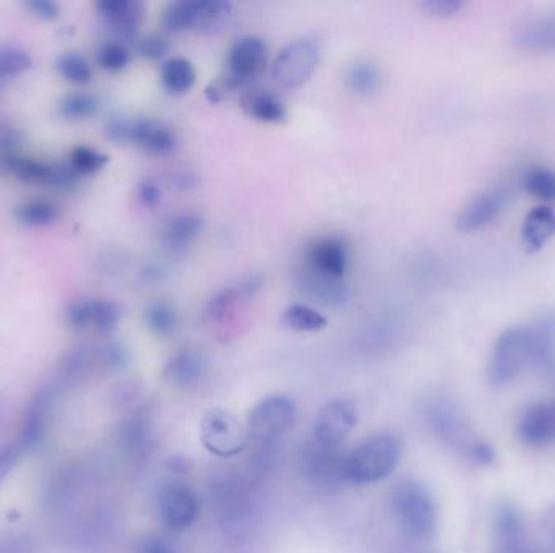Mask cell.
Returning <instances> with one entry per match:
<instances>
[{
    "mask_svg": "<svg viewBox=\"0 0 555 553\" xmlns=\"http://www.w3.org/2000/svg\"><path fill=\"white\" fill-rule=\"evenodd\" d=\"M512 43L528 54H555V13L518 25L513 31Z\"/></svg>",
    "mask_w": 555,
    "mask_h": 553,
    "instance_id": "ffe728a7",
    "label": "cell"
},
{
    "mask_svg": "<svg viewBox=\"0 0 555 553\" xmlns=\"http://www.w3.org/2000/svg\"><path fill=\"white\" fill-rule=\"evenodd\" d=\"M518 437L526 445L543 448L555 442V406L534 403L523 411L518 421Z\"/></svg>",
    "mask_w": 555,
    "mask_h": 553,
    "instance_id": "ac0fdd59",
    "label": "cell"
},
{
    "mask_svg": "<svg viewBox=\"0 0 555 553\" xmlns=\"http://www.w3.org/2000/svg\"><path fill=\"white\" fill-rule=\"evenodd\" d=\"M99 67L106 72H121L130 62L129 49L121 41H109L99 48L96 56Z\"/></svg>",
    "mask_w": 555,
    "mask_h": 553,
    "instance_id": "8d00e7d4",
    "label": "cell"
},
{
    "mask_svg": "<svg viewBox=\"0 0 555 553\" xmlns=\"http://www.w3.org/2000/svg\"><path fill=\"white\" fill-rule=\"evenodd\" d=\"M9 80H4V78H0V91L4 90V86L7 85Z\"/></svg>",
    "mask_w": 555,
    "mask_h": 553,
    "instance_id": "7dc6e473",
    "label": "cell"
},
{
    "mask_svg": "<svg viewBox=\"0 0 555 553\" xmlns=\"http://www.w3.org/2000/svg\"><path fill=\"white\" fill-rule=\"evenodd\" d=\"M345 83L349 91H353L354 95L369 96L374 95L379 90L382 83V73L379 67L369 61L354 62L348 70H346Z\"/></svg>",
    "mask_w": 555,
    "mask_h": 553,
    "instance_id": "83f0119b",
    "label": "cell"
},
{
    "mask_svg": "<svg viewBox=\"0 0 555 553\" xmlns=\"http://www.w3.org/2000/svg\"><path fill=\"white\" fill-rule=\"evenodd\" d=\"M494 536L499 545V553L512 552L525 545V519L517 503L512 500H502L495 506Z\"/></svg>",
    "mask_w": 555,
    "mask_h": 553,
    "instance_id": "44dd1931",
    "label": "cell"
},
{
    "mask_svg": "<svg viewBox=\"0 0 555 553\" xmlns=\"http://www.w3.org/2000/svg\"><path fill=\"white\" fill-rule=\"evenodd\" d=\"M468 458L474 463L481 464V466H489V464L494 463L495 451L489 443L479 440L474 445L473 450L469 451Z\"/></svg>",
    "mask_w": 555,
    "mask_h": 553,
    "instance_id": "ee69618b",
    "label": "cell"
},
{
    "mask_svg": "<svg viewBox=\"0 0 555 553\" xmlns=\"http://www.w3.org/2000/svg\"><path fill=\"white\" fill-rule=\"evenodd\" d=\"M512 200V190L507 185H494L479 193L460 211L457 229L474 232L486 228L487 224L499 218Z\"/></svg>",
    "mask_w": 555,
    "mask_h": 553,
    "instance_id": "8fae6325",
    "label": "cell"
},
{
    "mask_svg": "<svg viewBox=\"0 0 555 553\" xmlns=\"http://www.w3.org/2000/svg\"><path fill=\"white\" fill-rule=\"evenodd\" d=\"M348 263V247L340 237H320L306 252V266L330 278H345Z\"/></svg>",
    "mask_w": 555,
    "mask_h": 553,
    "instance_id": "2e32d148",
    "label": "cell"
},
{
    "mask_svg": "<svg viewBox=\"0 0 555 553\" xmlns=\"http://www.w3.org/2000/svg\"><path fill=\"white\" fill-rule=\"evenodd\" d=\"M539 528H541V534L546 539L547 545L551 547L552 553H555V505L549 506L544 511Z\"/></svg>",
    "mask_w": 555,
    "mask_h": 553,
    "instance_id": "7bdbcfd3",
    "label": "cell"
},
{
    "mask_svg": "<svg viewBox=\"0 0 555 553\" xmlns=\"http://www.w3.org/2000/svg\"><path fill=\"white\" fill-rule=\"evenodd\" d=\"M319 44L309 38L286 44L273 64V78L288 90L301 88L309 82L319 67Z\"/></svg>",
    "mask_w": 555,
    "mask_h": 553,
    "instance_id": "ba28073f",
    "label": "cell"
},
{
    "mask_svg": "<svg viewBox=\"0 0 555 553\" xmlns=\"http://www.w3.org/2000/svg\"><path fill=\"white\" fill-rule=\"evenodd\" d=\"M137 197L138 202L142 203L143 206L153 208L163 200V190H161L160 184L148 179V181H142L138 185Z\"/></svg>",
    "mask_w": 555,
    "mask_h": 553,
    "instance_id": "b9f144b4",
    "label": "cell"
},
{
    "mask_svg": "<svg viewBox=\"0 0 555 553\" xmlns=\"http://www.w3.org/2000/svg\"><path fill=\"white\" fill-rule=\"evenodd\" d=\"M242 109L254 121L280 124L286 119V108L275 93L268 90H250L242 96Z\"/></svg>",
    "mask_w": 555,
    "mask_h": 553,
    "instance_id": "484cf974",
    "label": "cell"
},
{
    "mask_svg": "<svg viewBox=\"0 0 555 553\" xmlns=\"http://www.w3.org/2000/svg\"><path fill=\"white\" fill-rule=\"evenodd\" d=\"M421 7L434 17H453L460 12L463 2L461 0H424Z\"/></svg>",
    "mask_w": 555,
    "mask_h": 553,
    "instance_id": "f35d334b",
    "label": "cell"
},
{
    "mask_svg": "<svg viewBox=\"0 0 555 553\" xmlns=\"http://www.w3.org/2000/svg\"><path fill=\"white\" fill-rule=\"evenodd\" d=\"M358 424V411L345 399H333L320 409L314 427V440L328 446H341Z\"/></svg>",
    "mask_w": 555,
    "mask_h": 553,
    "instance_id": "5bb4252c",
    "label": "cell"
},
{
    "mask_svg": "<svg viewBox=\"0 0 555 553\" xmlns=\"http://www.w3.org/2000/svg\"><path fill=\"white\" fill-rule=\"evenodd\" d=\"M127 443H129L130 448H135V450H142L150 442V427H148L147 421H142V419H137V421L132 422L127 429Z\"/></svg>",
    "mask_w": 555,
    "mask_h": 553,
    "instance_id": "ab89813d",
    "label": "cell"
},
{
    "mask_svg": "<svg viewBox=\"0 0 555 553\" xmlns=\"http://www.w3.org/2000/svg\"><path fill=\"white\" fill-rule=\"evenodd\" d=\"M202 443L213 455L233 458L246 450L250 443L247 424L228 409H211L202 419Z\"/></svg>",
    "mask_w": 555,
    "mask_h": 553,
    "instance_id": "52a82bcc",
    "label": "cell"
},
{
    "mask_svg": "<svg viewBox=\"0 0 555 553\" xmlns=\"http://www.w3.org/2000/svg\"><path fill=\"white\" fill-rule=\"evenodd\" d=\"M281 320L291 330L301 333H315L327 326V318L307 304L289 305L288 309L284 310Z\"/></svg>",
    "mask_w": 555,
    "mask_h": 553,
    "instance_id": "4dcf8cb0",
    "label": "cell"
},
{
    "mask_svg": "<svg viewBox=\"0 0 555 553\" xmlns=\"http://www.w3.org/2000/svg\"><path fill=\"white\" fill-rule=\"evenodd\" d=\"M345 463L346 455L341 446L323 445L314 438L302 453V466L307 476L323 487H333L346 481Z\"/></svg>",
    "mask_w": 555,
    "mask_h": 553,
    "instance_id": "7c38bea8",
    "label": "cell"
},
{
    "mask_svg": "<svg viewBox=\"0 0 555 553\" xmlns=\"http://www.w3.org/2000/svg\"><path fill=\"white\" fill-rule=\"evenodd\" d=\"M555 236V211L552 206L539 205L526 215L521 228V244L526 252L543 250Z\"/></svg>",
    "mask_w": 555,
    "mask_h": 553,
    "instance_id": "7402d4cb",
    "label": "cell"
},
{
    "mask_svg": "<svg viewBox=\"0 0 555 553\" xmlns=\"http://www.w3.org/2000/svg\"><path fill=\"white\" fill-rule=\"evenodd\" d=\"M195 78H197V73H195L194 65L182 57L169 59L164 62L163 69H161V83L169 95H184L187 91L192 90Z\"/></svg>",
    "mask_w": 555,
    "mask_h": 553,
    "instance_id": "4316f807",
    "label": "cell"
},
{
    "mask_svg": "<svg viewBox=\"0 0 555 553\" xmlns=\"http://www.w3.org/2000/svg\"><path fill=\"white\" fill-rule=\"evenodd\" d=\"M403 456V443L395 435H377L346 455L345 477L353 484H375L387 479Z\"/></svg>",
    "mask_w": 555,
    "mask_h": 553,
    "instance_id": "7a4b0ae2",
    "label": "cell"
},
{
    "mask_svg": "<svg viewBox=\"0 0 555 553\" xmlns=\"http://www.w3.org/2000/svg\"><path fill=\"white\" fill-rule=\"evenodd\" d=\"M96 9L109 30L121 39L134 38L145 17V7L138 0H101Z\"/></svg>",
    "mask_w": 555,
    "mask_h": 553,
    "instance_id": "e0dca14e",
    "label": "cell"
},
{
    "mask_svg": "<svg viewBox=\"0 0 555 553\" xmlns=\"http://www.w3.org/2000/svg\"><path fill=\"white\" fill-rule=\"evenodd\" d=\"M158 511L166 528L185 531L198 516V498L184 482H169L158 495Z\"/></svg>",
    "mask_w": 555,
    "mask_h": 553,
    "instance_id": "4fadbf2b",
    "label": "cell"
},
{
    "mask_svg": "<svg viewBox=\"0 0 555 553\" xmlns=\"http://www.w3.org/2000/svg\"><path fill=\"white\" fill-rule=\"evenodd\" d=\"M521 187L531 197L544 203H555V171L546 166L528 168L521 177Z\"/></svg>",
    "mask_w": 555,
    "mask_h": 553,
    "instance_id": "f1b7e54d",
    "label": "cell"
},
{
    "mask_svg": "<svg viewBox=\"0 0 555 553\" xmlns=\"http://www.w3.org/2000/svg\"><path fill=\"white\" fill-rule=\"evenodd\" d=\"M401 529L413 541H429L437 531V508L431 492L414 479L398 482L392 495Z\"/></svg>",
    "mask_w": 555,
    "mask_h": 553,
    "instance_id": "3957f363",
    "label": "cell"
},
{
    "mask_svg": "<svg viewBox=\"0 0 555 553\" xmlns=\"http://www.w3.org/2000/svg\"><path fill=\"white\" fill-rule=\"evenodd\" d=\"M25 7L35 17L41 18L44 22L56 20L59 17V13H61L59 5L56 2H52V0H28V2H25Z\"/></svg>",
    "mask_w": 555,
    "mask_h": 553,
    "instance_id": "60d3db41",
    "label": "cell"
},
{
    "mask_svg": "<svg viewBox=\"0 0 555 553\" xmlns=\"http://www.w3.org/2000/svg\"><path fill=\"white\" fill-rule=\"evenodd\" d=\"M299 286L312 301L323 305H340L348 299V291L343 279L322 275L309 266H304Z\"/></svg>",
    "mask_w": 555,
    "mask_h": 553,
    "instance_id": "cb8c5ba5",
    "label": "cell"
},
{
    "mask_svg": "<svg viewBox=\"0 0 555 553\" xmlns=\"http://www.w3.org/2000/svg\"><path fill=\"white\" fill-rule=\"evenodd\" d=\"M33 65L30 54L20 48L13 46H4L0 48V78L9 80V78L20 75V73L28 72Z\"/></svg>",
    "mask_w": 555,
    "mask_h": 553,
    "instance_id": "d590c367",
    "label": "cell"
},
{
    "mask_svg": "<svg viewBox=\"0 0 555 553\" xmlns=\"http://www.w3.org/2000/svg\"><path fill=\"white\" fill-rule=\"evenodd\" d=\"M67 320L77 330H90L95 333H111L121 320L119 305L104 299H90L70 304Z\"/></svg>",
    "mask_w": 555,
    "mask_h": 553,
    "instance_id": "9a60e30c",
    "label": "cell"
},
{
    "mask_svg": "<svg viewBox=\"0 0 555 553\" xmlns=\"http://www.w3.org/2000/svg\"><path fill=\"white\" fill-rule=\"evenodd\" d=\"M56 69L57 72L61 73L65 82L72 83V85H88L91 82V77H93L90 64L78 52L62 54L59 61H57Z\"/></svg>",
    "mask_w": 555,
    "mask_h": 553,
    "instance_id": "836d02e7",
    "label": "cell"
},
{
    "mask_svg": "<svg viewBox=\"0 0 555 553\" xmlns=\"http://www.w3.org/2000/svg\"><path fill=\"white\" fill-rule=\"evenodd\" d=\"M555 356V312L541 313L526 325L512 326L492 348L487 378L504 388L525 370H549Z\"/></svg>",
    "mask_w": 555,
    "mask_h": 553,
    "instance_id": "6da1fadb",
    "label": "cell"
},
{
    "mask_svg": "<svg viewBox=\"0 0 555 553\" xmlns=\"http://www.w3.org/2000/svg\"><path fill=\"white\" fill-rule=\"evenodd\" d=\"M231 13L233 4L228 0H179L163 10L161 23L171 33H213L228 22Z\"/></svg>",
    "mask_w": 555,
    "mask_h": 553,
    "instance_id": "277c9868",
    "label": "cell"
},
{
    "mask_svg": "<svg viewBox=\"0 0 555 553\" xmlns=\"http://www.w3.org/2000/svg\"><path fill=\"white\" fill-rule=\"evenodd\" d=\"M297 406L291 396L273 395L255 404L247 417L250 440L260 446L273 445L296 422Z\"/></svg>",
    "mask_w": 555,
    "mask_h": 553,
    "instance_id": "8992f818",
    "label": "cell"
},
{
    "mask_svg": "<svg viewBox=\"0 0 555 553\" xmlns=\"http://www.w3.org/2000/svg\"><path fill=\"white\" fill-rule=\"evenodd\" d=\"M171 44L168 39L161 36H148V38L140 39L137 43V52L140 56L150 61H160L163 57L168 56Z\"/></svg>",
    "mask_w": 555,
    "mask_h": 553,
    "instance_id": "74e56055",
    "label": "cell"
},
{
    "mask_svg": "<svg viewBox=\"0 0 555 553\" xmlns=\"http://www.w3.org/2000/svg\"><path fill=\"white\" fill-rule=\"evenodd\" d=\"M99 99L88 93L65 96L59 103V116L65 121H85L99 111Z\"/></svg>",
    "mask_w": 555,
    "mask_h": 553,
    "instance_id": "1f68e13d",
    "label": "cell"
},
{
    "mask_svg": "<svg viewBox=\"0 0 555 553\" xmlns=\"http://www.w3.org/2000/svg\"><path fill=\"white\" fill-rule=\"evenodd\" d=\"M429 424L442 442L465 453L466 456L479 442L478 438L474 437L473 430L469 427L460 409L450 403L448 399H439L431 404Z\"/></svg>",
    "mask_w": 555,
    "mask_h": 553,
    "instance_id": "30bf717a",
    "label": "cell"
},
{
    "mask_svg": "<svg viewBox=\"0 0 555 553\" xmlns=\"http://www.w3.org/2000/svg\"><path fill=\"white\" fill-rule=\"evenodd\" d=\"M127 142L134 143L147 155L164 156L173 153L177 146L176 133L168 125L151 119H129Z\"/></svg>",
    "mask_w": 555,
    "mask_h": 553,
    "instance_id": "d6986e66",
    "label": "cell"
},
{
    "mask_svg": "<svg viewBox=\"0 0 555 553\" xmlns=\"http://www.w3.org/2000/svg\"><path fill=\"white\" fill-rule=\"evenodd\" d=\"M145 323L155 335H171L177 326L176 310L166 302H155L145 312Z\"/></svg>",
    "mask_w": 555,
    "mask_h": 553,
    "instance_id": "e575fe53",
    "label": "cell"
},
{
    "mask_svg": "<svg viewBox=\"0 0 555 553\" xmlns=\"http://www.w3.org/2000/svg\"><path fill=\"white\" fill-rule=\"evenodd\" d=\"M508 553H536V552H533V550L528 549L526 545H521V547H518V549L512 550V552H508Z\"/></svg>",
    "mask_w": 555,
    "mask_h": 553,
    "instance_id": "bcb514c9",
    "label": "cell"
},
{
    "mask_svg": "<svg viewBox=\"0 0 555 553\" xmlns=\"http://www.w3.org/2000/svg\"><path fill=\"white\" fill-rule=\"evenodd\" d=\"M202 231L203 219L200 216L195 213H179L164 224L161 241L171 252H184L197 241Z\"/></svg>",
    "mask_w": 555,
    "mask_h": 553,
    "instance_id": "d4e9b609",
    "label": "cell"
},
{
    "mask_svg": "<svg viewBox=\"0 0 555 553\" xmlns=\"http://www.w3.org/2000/svg\"><path fill=\"white\" fill-rule=\"evenodd\" d=\"M13 216L18 223L28 226V228H44V226L56 223L59 218V208L46 200H31V202L18 205L13 210Z\"/></svg>",
    "mask_w": 555,
    "mask_h": 553,
    "instance_id": "f546056e",
    "label": "cell"
},
{
    "mask_svg": "<svg viewBox=\"0 0 555 553\" xmlns=\"http://www.w3.org/2000/svg\"><path fill=\"white\" fill-rule=\"evenodd\" d=\"M0 166L26 184L69 190L74 189L78 181L69 164H49L26 156L9 155L0 158Z\"/></svg>",
    "mask_w": 555,
    "mask_h": 553,
    "instance_id": "9c48e42d",
    "label": "cell"
},
{
    "mask_svg": "<svg viewBox=\"0 0 555 553\" xmlns=\"http://www.w3.org/2000/svg\"><path fill=\"white\" fill-rule=\"evenodd\" d=\"M267 65V44L259 36L247 35L237 39L229 51L223 86L208 88L211 101H218L224 90H242L262 75Z\"/></svg>",
    "mask_w": 555,
    "mask_h": 553,
    "instance_id": "5b68a950",
    "label": "cell"
},
{
    "mask_svg": "<svg viewBox=\"0 0 555 553\" xmlns=\"http://www.w3.org/2000/svg\"><path fill=\"white\" fill-rule=\"evenodd\" d=\"M207 370V359L197 349H181L177 351L164 367V377L174 386H192L202 380Z\"/></svg>",
    "mask_w": 555,
    "mask_h": 553,
    "instance_id": "603a6c76",
    "label": "cell"
},
{
    "mask_svg": "<svg viewBox=\"0 0 555 553\" xmlns=\"http://www.w3.org/2000/svg\"><path fill=\"white\" fill-rule=\"evenodd\" d=\"M109 156L106 153L90 148V146H75L70 153L69 166L78 177L93 176L96 172L106 168Z\"/></svg>",
    "mask_w": 555,
    "mask_h": 553,
    "instance_id": "d6a6232c",
    "label": "cell"
},
{
    "mask_svg": "<svg viewBox=\"0 0 555 553\" xmlns=\"http://www.w3.org/2000/svg\"><path fill=\"white\" fill-rule=\"evenodd\" d=\"M140 553H176L171 545L161 541L158 537H148L147 541H143L140 545Z\"/></svg>",
    "mask_w": 555,
    "mask_h": 553,
    "instance_id": "f6af8a7d",
    "label": "cell"
}]
</instances>
